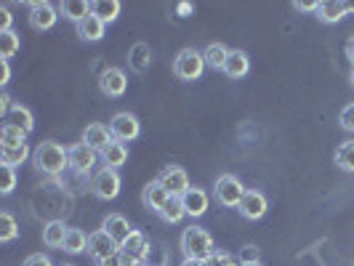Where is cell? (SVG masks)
<instances>
[{
	"label": "cell",
	"instance_id": "6da1fadb",
	"mask_svg": "<svg viewBox=\"0 0 354 266\" xmlns=\"http://www.w3.org/2000/svg\"><path fill=\"white\" fill-rule=\"evenodd\" d=\"M32 162L43 176H59L64 168H70V149L56 142H43L32 152Z\"/></svg>",
	"mask_w": 354,
	"mask_h": 266
},
{
	"label": "cell",
	"instance_id": "7a4b0ae2",
	"mask_svg": "<svg viewBox=\"0 0 354 266\" xmlns=\"http://www.w3.org/2000/svg\"><path fill=\"white\" fill-rule=\"evenodd\" d=\"M181 250H184V258H192V261H205L213 256V240L211 234L203 229V227H189L181 234Z\"/></svg>",
	"mask_w": 354,
	"mask_h": 266
},
{
	"label": "cell",
	"instance_id": "3957f363",
	"mask_svg": "<svg viewBox=\"0 0 354 266\" xmlns=\"http://www.w3.org/2000/svg\"><path fill=\"white\" fill-rule=\"evenodd\" d=\"M205 67H208V64H205L203 53L195 51V48H184V51H178V56L174 59V75H176L178 80H184V83L200 80Z\"/></svg>",
	"mask_w": 354,
	"mask_h": 266
},
{
	"label": "cell",
	"instance_id": "277c9868",
	"mask_svg": "<svg viewBox=\"0 0 354 266\" xmlns=\"http://www.w3.org/2000/svg\"><path fill=\"white\" fill-rule=\"evenodd\" d=\"M245 192H248V189L243 187V181H240L237 176H232V173L218 176L216 187H213V197H216V202H218V205H224V208H237V205L243 202Z\"/></svg>",
	"mask_w": 354,
	"mask_h": 266
},
{
	"label": "cell",
	"instance_id": "5b68a950",
	"mask_svg": "<svg viewBox=\"0 0 354 266\" xmlns=\"http://www.w3.org/2000/svg\"><path fill=\"white\" fill-rule=\"evenodd\" d=\"M118 253H120V245H118L104 229L88 234V256L96 264H104V261L118 258Z\"/></svg>",
	"mask_w": 354,
	"mask_h": 266
},
{
	"label": "cell",
	"instance_id": "8992f818",
	"mask_svg": "<svg viewBox=\"0 0 354 266\" xmlns=\"http://www.w3.org/2000/svg\"><path fill=\"white\" fill-rule=\"evenodd\" d=\"M109 131H112V139H115V142L128 144V142H133V139H139L142 125L136 120V115H131V112H118V115L112 117V123H109Z\"/></svg>",
	"mask_w": 354,
	"mask_h": 266
},
{
	"label": "cell",
	"instance_id": "52a82bcc",
	"mask_svg": "<svg viewBox=\"0 0 354 266\" xmlns=\"http://www.w3.org/2000/svg\"><path fill=\"white\" fill-rule=\"evenodd\" d=\"M91 192L99 200H115V197L120 195V176H118V171L102 168L96 176L91 178Z\"/></svg>",
	"mask_w": 354,
	"mask_h": 266
},
{
	"label": "cell",
	"instance_id": "ba28073f",
	"mask_svg": "<svg viewBox=\"0 0 354 266\" xmlns=\"http://www.w3.org/2000/svg\"><path fill=\"white\" fill-rule=\"evenodd\" d=\"M30 27L37 30V32H46V30H51L53 24H56V19H59V11H56V6L48 3V0H35V3H30Z\"/></svg>",
	"mask_w": 354,
	"mask_h": 266
},
{
	"label": "cell",
	"instance_id": "9c48e42d",
	"mask_svg": "<svg viewBox=\"0 0 354 266\" xmlns=\"http://www.w3.org/2000/svg\"><path fill=\"white\" fill-rule=\"evenodd\" d=\"M99 158L102 155L96 149H91L88 144H75V146H70V168L75 173H80V176L91 173L93 165L99 162Z\"/></svg>",
	"mask_w": 354,
	"mask_h": 266
},
{
	"label": "cell",
	"instance_id": "30bf717a",
	"mask_svg": "<svg viewBox=\"0 0 354 266\" xmlns=\"http://www.w3.org/2000/svg\"><path fill=\"white\" fill-rule=\"evenodd\" d=\"M158 181L168 189V195L171 197H181L187 189H189V176H187V171H184V168H178V165H168V168H162Z\"/></svg>",
	"mask_w": 354,
	"mask_h": 266
},
{
	"label": "cell",
	"instance_id": "8fae6325",
	"mask_svg": "<svg viewBox=\"0 0 354 266\" xmlns=\"http://www.w3.org/2000/svg\"><path fill=\"white\" fill-rule=\"evenodd\" d=\"M237 211H240L243 218H248V221H259V218H264L266 211H269V202H266L264 192L248 189L245 197H243V202L237 205Z\"/></svg>",
	"mask_w": 354,
	"mask_h": 266
},
{
	"label": "cell",
	"instance_id": "7c38bea8",
	"mask_svg": "<svg viewBox=\"0 0 354 266\" xmlns=\"http://www.w3.org/2000/svg\"><path fill=\"white\" fill-rule=\"evenodd\" d=\"M99 88L104 96H112V99H118V96H123L125 88H128V77H125L123 70H118V67H106L102 72V77H99Z\"/></svg>",
	"mask_w": 354,
	"mask_h": 266
},
{
	"label": "cell",
	"instance_id": "4fadbf2b",
	"mask_svg": "<svg viewBox=\"0 0 354 266\" xmlns=\"http://www.w3.org/2000/svg\"><path fill=\"white\" fill-rule=\"evenodd\" d=\"M181 200V205H184V211L187 216H192V218H200V216H205L208 211V192L205 189H200V187H189L184 195L178 197Z\"/></svg>",
	"mask_w": 354,
	"mask_h": 266
},
{
	"label": "cell",
	"instance_id": "5bb4252c",
	"mask_svg": "<svg viewBox=\"0 0 354 266\" xmlns=\"http://www.w3.org/2000/svg\"><path fill=\"white\" fill-rule=\"evenodd\" d=\"M115 142L112 139V131H109V125H102V123H91L86 131H83V144H88L91 149H96L99 155L104 152L109 144Z\"/></svg>",
	"mask_w": 354,
	"mask_h": 266
},
{
	"label": "cell",
	"instance_id": "9a60e30c",
	"mask_svg": "<svg viewBox=\"0 0 354 266\" xmlns=\"http://www.w3.org/2000/svg\"><path fill=\"white\" fill-rule=\"evenodd\" d=\"M102 229L118 243V245H123L125 240L133 234V229H131V224H128V218L125 216H120V213H109L104 218V224H102Z\"/></svg>",
	"mask_w": 354,
	"mask_h": 266
},
{
	"label": "cell",
	"instance_id": "2e32d148",
	"mask_svg": "<svg viewBox=\"0 0 354 266\" xmlns=\"http://www.w3.org/2000/svg\"><path fill=\"white\" fill-rule=\"evenodd\" d=\"M142 200H144V208H147V211L160 213L162 208H165V202L171 200V195H168V189H165L160 181H149V184L144 187Z\"/></svg>",
	"mask_w": 354,
	"mask_h": 266
},
{
	"label": "cell",
	"instance_id": "e0dca14e",
	"mask_svg": "<svg viewBox=\"0 0 354 266\" xmlns=\"http://www.w3.org/2000/svg\"><path fill=\"white\" fill-rule=\"evenodd\" d=\"M75 30H77V37L80 40H86V43H96V40H102L106 32V24L102 19H96L93 14L86 17L80 24H75Z\"/></svg>",
	"mask_w": 354,
	"mask_h": 266
},
{
	"label": "cell",
	"instance_id": "ac0fdd59",
	"mask_svg": "<svg viewBox=\"0 0 354 266\" xmlns=\"http://www.w3.org/2000/svg\"><path fill=\"white\" fill-rule=\"evenodd\" d=\"M250 72V59L245 51H232L230 59H227V64H224V75L230 77V80H240V77H245Z\"/></svg>",
	"mask_w": 354,
	"mask_h": 266
},
{
	"label": "cell",
	"instance_id": "d6986e66",
	"mask_svg": "<svg viewBox=\"0 0 354 266\" xmlns=\"http://www.w3.org/2000/svg\"><path fill=\"white\" fill-rule=\"evenodd\" d=\"M128 64H131V70L139 72V75L147 72L149 64H152V48L147 43H133V48L128 53Z\"/></svg>",
	"mask_w": 354,
	"mask_h": 266
},
{
	"label": "cell",
	"instance_id": "ffe728a7",
	"mask_svg": "<svg viewBox=\"0 0 354 266\" xmlns=\"http://www.w3.org/2000/svg\"><path fill=\"white\" fill-rule=\"evenodd\" d=\"M67 231H70V227H64V221H48L43 227V245H48V248H64Z\"/></svg>",
	"mask_w": 354,
	"mask_h": 266
},
{
	"label": "cell",
	"instance_id": "44dd1931",
	"mask_svg": "<svg viewBox=\"0 0 354 266\" xmlns=\"http://www.w3.org/2000/svg\"><path fill=\"white\" fill-rule=\"evenodd\" d=\"M6 123L17 125V128L27 131V133H32V131H35V117H32V112H30L27 106H21V104H14L11 109H8Z\"/></svg>",
	"mask_w": 354,
	"mask_h": 266
},
{
	"label": "cell",
	"instance_id": "7402d4cb",
	"mask_svg": "<svg viewBox=\"0 0 354 266\" xmlns=\"http://www.w3.org/2000/svg\"><path fill=\"white\" fill-rule=\"evenodd\" d=\"M344 17H346V6L338 0H322L317 6V19L322 24H336Z\"/></svg>",
	"mask_w": 354,
	"mask_h": 266
},
{
	"label": "cell",
	"instance_id": "603a6c76",
	"mask_svg": "<svg viewBox=\"0 0 354 266\" xmlns=\"http://www.w3.org/2000/svg\"><path fill=\"white\" fill-rule=\"evenodd\" d=\"M59 11L70 19V21L80 24L86 17H91V3H86V0H62L59 3Z\"/></svg>",
	"mask_w": 354,
	"mask_h": 266
},
{
	"label": "cell",
	"instance_id": "cb8c5ba5",
	"mask_svg": "<svg viewBox=\"0 0 354 266\" xmlns=\"http://www.w3.org/2000/svg\"><path fill=\"white\" fill-rule=\"evenodd\" d=\"M120 3L118 0H93L91 3V14L96 19H102L104 24H109V21H115V19L120 17Z\"/></svg>",
	"mask_w": 354,
	"mask_h": 266
},
{
	"label": "cell",
	"instance_id": "d4e9b609",
	"mask_svg": "<svg viewBox=\"0 0 354 266\" xmlns=\"http://www.w3.org/2000/svg\"><path fill=\"white\" fill-rule=\"evenodd\" d=\"M120 250L128 253V256H133L136 261H144V258H147V253H149V243H147V237H144L142 231L133 229V234H131L123 245H120Z\"/></svg>",
	"mask_w": 354,
	"mask_h": 266
},
{
	"label": "cell",
	"instance_id": "484cf974",
	"mask_svg": "<svg viewBox=\"0 0 354 266\" xmlns=\"http://www.w3.org/2000/svg\"><path fill=\"white\" fill-rule=\"evenodd\" d=\"M230 48L227 46H221V43H211V46H205V51H203V59H205V64L211 67V70H221L224 72V64H227V59H230Z\"/></svg>",
	"mask_w": 354,
	"mask_h": 266
},
{
	"label": "cell",
	"instance_id": "4316f807",
	"mask_svg": "<svg viewBox=\"0 0 354 266\" xmlns=\"http://www.w3.org/2000/svg\"><path fill=\"white\" fill-rule=\"evenodd\" d=\"M125 160H128V149H125V144H120V142H112L104 152H102L104 168H112V171H118L120 165H125Z\"/></svg>",
	"mask_w": 354,
	"mask_h": 266
},
{
	"label": "cell",
	"instance_id": "83f0119b",
	"mask_svg": "<svg viewBox=\"0 0 354 266\" xmlns=\"http://www.w3.org/2000/svg\"><path fill=\"white\" fill-rule=\"evenodd\" d=\"M30 158V146L27 144H19V146H0V162L8 165V168H17L24 160Z\"/></svg>",
	"mask_w": 354,
	"mask_h": 266
},
{
	"label": "cell",
	"instance_id": "f1b7e54d",
	"mask_svg": "<svg viewBox=\"0 0 354 266\" xmlns=\"http://www.w3.org/2000/svg\"><path fill=\"white\" fill-rule=\"evenodd\" d=\"M333 162L344 173H354V139H349V142H344L338 146L336 155H333Z\"/></svg>",
	"mask_w": 354,
	"mask_h": 266
},
{
	"label": "cell",
	"instance_id": "f546056e",
	"mask_svg": "<svg viewBox=\"0 0 354 266\" xmlns=\"http://www.w3.org/2000/svg\"><path fill=\"white\" fill-rule=\"evenodd\" d=\"M158 216L165 221V224H178V221L187 216V211H184V205H181V200H178V197H171V200L165 202V208H162Z\"/></svg>",
	"mask_w": 354,
	"mask_h": 266
},
{
	"label": "cell",
	"instance_id": "4dcf8cb0",
	"mask_svg": "<svg viewBox=\"0 0 354 266\" xmlns=\"http://www.w3.org/2000/svg\"><path fill=\"white\" fill-rule=\"evenodd\" d=\"M27 131H21L17 125H3V131H0V144L3 146H19V144H27Z\"/></svg>",
	"mask_w": 354,
	"mask_h": 266
},
{
	"label": "cell",
	"instance_id": "1f68e13d",
	"mask_svg": "<svg viewBox=\"0 0 354 266\" xmlns=\"http://www.w3.org/2000/svg\"><path fill=\"white\" fill-rule=\"evenodd\" d=\"M64 250L72 253V256L88 250V234L83 229H70L67 231V240H64Z\"/></svg>",
	"mask_w": 354,
	"mask_h": 266
},
{
	"label": "cell",
	"instance_id": "d6a6232c",
	"mask_svg": "<svg viewBox=\"0 0 354 266\" xmlns=\"http://www.w3.org/2000/svg\"><path fill=\"white\" fill-rule=\"evenodd\" d=\"M19 46H21V37L11 30V32H0V56L8 61L19 53Z\"/></svg>",
	"mask_w": 354,
	"mask_h": 266
},
{
	"label": "cell",
	"instance_id": "836d02e7",
	"mask_svg": "<svg viewBox=\"0 0 354 266\" xmlns=\"http://www.w3.org/2000/svg\"><path fill=\"white\" fill-rule=\"evenodd\" d=\"M19 237V224L11 213H0V243H14Z\"/></svg>",
	"mask_w": 354,
	"mask_h": 266
},
{
	"label": "cell",
	"instance_id": "e575fe53",
	"mask_svg": "<svg viewBox=\"0 0 354 266\" xmlns=\"http://www.w3.org/2000/svg\"><path fill=\"white\" fill-rule=\"evenodd\" d=\"M205 266H243L234 256L230 253H221V250H213L211 258H205Z\"/></svg>",
	"mask_w": 354,
	"mask_h": 266
},
{
	"label": "cell",
	"instance_id": "d590c367",
	"mask_svg": "<svg viewBox=\"0 0 354 266\" xmlns=\"http://www.w3.org/2000/svg\"><path fill=\"white\" fill-rule=\"evenodd\" d=\"M0 171H3V187H0V192H3V195H11L14 187H17V173H14V168H8V165H0Z\"/></svg>",
	"mask_w": 354,
	"mask_h": 266
},
{
	"label": "cell",
	"instance_id": "8d00e7d4",
	"mask_svg": "<svg viewBox=\"0 0 354 266\" xmlns=\"http://www.w3.org/2000/svg\"><path fill=\"white\" fill-rule=\"evenodd\" d=\"M338 125H341L344 131L354 133V102L341 109V115H338Z\"/></svg>",
	"mask_w": 354,
	"mask_h": 266
},
{
	"label": "cell",
	"instance_id": "74e56055",
	"mask_svg": "<svg viewBox=\"0 0 354 266\" xmlns=\"http://www.w3.org/2000/svg\"><path fill=\"white\" fill-rule=\"evenodd\" d=\"M240 261L243 264H259V248L256 245H245L240 250Z\"/></svg>",
	"mask_w": 354,
	"mask_h": 266
},
{
	"label": "cell",
	"instance_id": "f35d334b",
	"mask_svg": "<svg viewBox=\"0 0 354 266\" xmlns=\"http://www.w3.org/2000/svg\"><path fill=\"white\" fill-rule=\"evenodd\" d=\"M21 266H53V261L46 256V253H32Z\"/></svg>",
	"mask_w": 354,
	"mask_h": 266
},
{
	"label": "cell",
	"instance_id": "ab89813d",
	"mask_svg": "<svg viewBox=\"0 0 354 266\" xmlns=\"http://www.w3.org/2000/svg\"><path fill=\"white\" fill-rule=\"evenodd\" d=\"M11 11L6 6H0V32H11Z\"/></svg>",
	"mask_w": 354,
	"mask_h": 266
},
{
	"label": "cell",
	"instance_id": "60d3db41",
	"mask_svg": "<svg viewBox=\"0 0 354 266\" xmlns=\"http://www.w3.org/2000/svg\"><path fill=\"white\" fill-rule=\"evenodd\" d=\"M118 266H142V261H136L133 256H128V253H118Z\"/></svg>",
	"mask_w": 354,
	"mask_h": 266
},
{
	"label": "cell",
	"instance_id": "b9f144b4",
	"mask_svg": "<svg viewBox=\"0 0 354 266\" xmlns=\"http://www.w3.org/2000/svg\"><path fill=\"white\" fill-rule=\"evenodd\" d=\"M8 80H11V64H8L6 59H0V83L6 86Z\"/></svg>",
	"mask_w": 354,
	"mask_h": 266
},
{
	"label": "cell",
	"instance_id": "7bdbcfd3",
	"mask_svg": "<svg viewBox=\"0 0 354 266\" xmlns=\"http://www.w3.org/2000/svg\"><path fill=\"white\" fill-rule=\"evenodd\" d=\"M317 6L319 3H312V0H301V3L296 0V3H293V8H296V11H315V14H317Z\"/></svg>",
	"mask_w": 354,
	"mask_h": 266
},
{
	"label": "cell",
	"instance_id": "ee69618b",
	"mask_svg": "<svg viewBox=\"0 0 354 266\" xmlns=\"http://www.w3.org/2000/svg\"><path fill=\"white\" fill-rule=\"evenodd\" d=\"M176 11H178V17H189V14L195 11V6H192V3H178Z\"/></svg>",
	"mask_w": 354,
	"mask_h": 266
},
{
	"label": "cell",
	"instance_id": "f6af8a7d",
	"mask_svg": "<svg viewBox=\"0 0 354 266\" xmlns=\"http://www.w3.org/2000/svg\"><path fill=\"white\" fill-rule=\"evenodd\" d=\"M346 56L352 59V67H354V37L349 40V46H346Z\"/></svg>",
	"mask_w": 354,
	"mask_h": 266
},
{
	"label": "cell",
	"instance_id": "bcb514c9",
	"mask_svg": "<svg viewBox=\"0 0 354 266\" xmlns=\"http://www.w3.org/2000/svg\"><path fill=\"white\" fill-rule=\"evenodd\" d=\"M181 266H205V261H192V258H184Z\"/></svg>",
	"mask_w": 354,
	"mask_h": 266
},
{
	"label": "cell",
	"instance_id": "7dc6e473",
	"mask_svg": "<svg viewBox=\"0 0 354 266\" xmlns=\"http://www.w3.org/2000/svg\"><path fill=\"white\" fill-rule=\"evenodd\" d=\"M344 6H346V14H354V0L352 3H344Z\"/></svg>",
	"mask_w": 354,
	"mask_h": 266
},
{
	"label": "cell",
	"instance_id": "c3c4849f",
	"mask_svg": "<svg viewBox=\"0 0 354 266\" xmlns=\"http://www.w3.org/2000/svg\"><path fill=\"white\" fill-rule=\"evenodd\" d=\"M349 80H352V86H354V67H352V72H349Z\"/></svg>",
	"mask_w": 354,
	"mask_h": 266
},
{
	"label": "cell",
	"instance_id": "681fc988",
	"mask_svg": "<svg viewBox=\"0 0 354 266\" xmlns=\"http://www.w3.org/2000/svg\"><path fill=\"white\" fill-rule=\"evenodd\" d=\"M243 266H264V264H243Z\"/></svg>",
	"mask_w": 354,
	"mask_h": 266
},
{
	"label": "cell",
	"instance_id": "f907efd6",
	"mask_svg": "<svg viewBox=\"0 0 354 266\" xmlns=\"http://www.w3.org/2000/svg\"><path fill=\"white\" fill-rule=\"evenodd\" d=\"M62 266H72V264H62Z\"/></svg>",
	"mask_w": 354,
	"mask_h": 266
},
{
	"label": "cell",
	"instance_id": "816d5d0a",
	"mask_svg": "<svg viewBox=\"0 0 354 266\" xmlns=\"http://www.w3.org/2000/svg\"><path fill=\"white\" fill-rule=\"evenodd\" d=\"M142 266H144V264H142Z\"/></svg>",
	"mask_w": 354,
	"mask_h": 266
}]
</instances>
